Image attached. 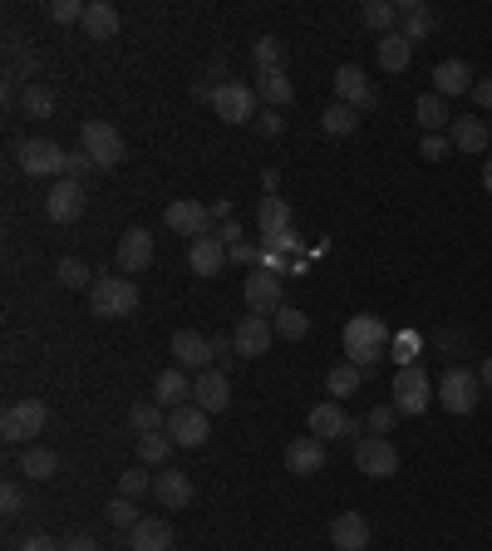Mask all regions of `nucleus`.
Returning <instances> with one entry per match:
<instances>
[{
    "instance_id": "1",
    "label": "nucleus",
    "mask_w": 492,
    "mask_h": 551,
    "mask_svg": "<svg viewBox=\"0 0 492 551\" xmlns=\"http://www.w3.org/2000/svg\"><path fill=\"white\" fill-rule=\"evenodd\" d=\"M89 310H94L99 320H123V315L138 310V286H133L128 276H99V281L89 286Z\"/></svg>"
},
{
    "instance_id": "2",
    "label": "nucleus",
    "mask_w": 492,
    "mask_h": 551,
    "mask_svg": "<svg viewBox=\"0 0 492 551\" xmlns=\"http://www.w3.org/2000/svg\"><path fill=\"white\" fill-rule=\"evenodd\" d=\"M478 399H483V379H478V369H468V365L443 369V379H438V404H443L448 414H473Z\"/></svg>"
},
{
    "instance_id": "3",
    "label": "nucleus",
    "mask_w": 492,
    "mask_h": 551,
    "mask_svg": "<svg viewBox=\"0 0 492 551\" xmlns=\"http://www.w3.org/2000/svg\"><path fill=\"white\" fill-rule=\"evenodd\" d=\"M45 419H50V409H45L40 399H15V404H5V414H0V438L30 448L35 433H45Z\"/></svg>"
},
{
    "instance_id": "4",
    "label": "nucleus",
    "mask_w": 492,
    "mask_h": 551,
    "mask_svg": "<svg viewBox=\"0 0 492 551\" xmlns=\"http://www.w3.org/2000/svg\"><path fill=\"white\" fill-rule=\"evenodd\" d=\"M433 399H438V384H433L424 365H404L394 374V409L409 419V414H424Z\"/></svg>"
},
{
    "instance_id": "5",
    "label": "nucleus",
    "mask_w": 492,
    "mask_h": 551,
    "mask_svg": "<svg viewBox=\"0 0 492 551\" xmlns=\"http://www.w3.org/2000/svg\"><path fill=\"white\" fill-rule=\"evenodd\" d=\"M79 148H84V153H89L99 168H119L123 158H128V143H123V133L109 119H89V123H84Z\"/></svg>"
},
{
    "instance_id": "6",
    "label": "nucleus",
    "mask_w": 492,
    "mask_h": 551,
    "mask_svg": "<svg viewBox=\"0 0 492 551\" xmlns=\"http://www.w3.org/2000/svg\"><path fill=\"white\" fill-rule=\"evenodd\" d=\"M355 468L365 473V478H394L399 473V448L384 438V433H365L360 443H355Z\"/></svg>"
},
{
    "instance_id": "7",
    "label": "nucleus",
    "mask_w": 492,
    "mask_h": 551,
    "mask_svg": "<svg viewBox=\"0 0 492 551\" xmlns=\"http://www.w3.org/2000/svg\"><path fill=\"white\" fill-rule=\"evenodd\" d=\"M207 433H212V414H207V409H197V404L168 409V438H173L178 448H202Z\"/></svg>"
},
{
    "instance_id": "8",
    "label": "nucleus",
    "mask_w": 492,
    "mask_h": 551,
    "mask_svg": "<svg viewBox=\"0 0 492 551\" xmlns=\"http://www.w3.org/2000/svg\"><path fill=\"white\" fill-rule=\"evenodd\" d=\"M64 163H69V153H64L60 143H50V138L20 143V168L30 178H64Z\"/></svg>"
},
{
    "instance_id": "9",
    "label": "nucleus",
    "mask_w": 492,
    "mask_h": 551,
    "mask_svg": "<svg viewBox=\"0 0 492 551\" xmlns=\"http://www.w3.org/2000/svg\"><path fill=\"white\" fill-rule=\"evenodd\" d=\"M335 94H340V104H350L355 114H365L379 104V89H374V79H369L360 64H340L335 69Z\"/></svg>"
},
{
    "instance_id": "10",
    "label": "nucleus",
    "mask_w": 492,
    "mask_h": 551,
    "mask_svg": "<svg viewBox=\"0 0 492 551\" xmlns=\"http://www.w3.org/2000/svg\"><path fill=\"white\" fill-rule=\"evenodd\" d=\"M212 109H217V119H227V123H256V89L227 79V84H217Z\"/></svg>"
},
{
    "instance_id": "11",
    "label": "nucleus",
    "mask_w": 492,
    "mask_h": 551,
    "mask_svg": "<svg viewBox=\"0 0 492 551\" xmlns=\"http://www.w3.org/2000/svg\"><path fill=\"white\" fill-rule=\"evenodd\" d=\"M281 296H286V286H281V276L276 271H266V266H256L251 276H246V306H251V315H276L281 310Z\"/></svg>"
},
{
    "instance_id": "12",
    "label": "nucleus",
    "mask_w": 492,
    "mask_h": 551,
    "mask_svg": "<svg viewBox=\"0 0 492 551\" xmlns=\"http://www.w3.org/2000/svg\"><path fill=\"white\" fill-rule=\"evenodd\" d=\"M168 227L178 232V237H212L207 227H212V207H202V202H192V197H178V202H168Z\"/></svg>"
},
{
    "instance_id": "13",
    "label": "nucleus",
    "mask_w": 492,
    "mask_h": 551,
    "mask_svg": "<svg viewBox=\"0 0 492 551\" xmlns=\"http://www.w3.org/2000/svg\"><path fill=\"white\" fill-rule=\"evenodd\" d=\"M271 340H276V325H271L266 315H242V320H237V330H232V350L246 355V360L266 355V350H271Z\"/></svg>"
},
{
    "instance_id": "14",
    "label": "nucleus",
    "mask_w": 492,
    "mask_h": 551,
    "mask_svg": "<svg viewBox=\"0 0 492 551\" xmlns=\"http://www.w3.org/2000/svg\"><path fill=\"white\" fill-rule=\"evenodd\" d=\"M212 355H217V345H212L207 335H197V330H178V335H173V360H178V369H187V374L212 369Z\"/></svg>"
},
{
    "instance_id": "15",
    "label": "nucleus",
    "mask_w": 492,
    "mask_h": 551,
    "mask_svg": "<svg viewBox=\"0 0 492 551\" xmlns=\"http://www.w3.org/2000/svg\"><path fill=\"white\" fill-rule=\"evenodd\" d=\"M114 261H119L123 276H138V271H148L153 266V237L143 232V227H128L119 237V251H114Z\"/></svg>"
},
{
    "instance_id": "16",
    "label": "nucleus",
    "mask_w": 492,
    "mask_h": 551,
    "mask_svg": "<svg viewBox=\"0 0 492 551\" xmlns=\"http://www.w3.org/2000/svg\"><path fill=\"white\" fill-rule=\"evenodd\" d=\"M192 404L207 409V414H222V409L232 404V384H227V374H222V369H202V374L192 379Z\"/></svg>"
},
{
    "instance_id": "17",
    "label": "nucleus",
    "mask_w": 492,
    "mask_h": 551,
    "mask_svg": "<svg viewBox=\"0 0 492 551\" xmlns=\"http://www.w3.org/2000/svg\"><path fill=\"white\" fill-rule=\"evenodd\" d=\"M310 433H315L320 443H330V438H350V433H360V429H355V419L340 409V399H325V404L310 409Z\"/></svg>"
},
{
    "instance_id": "18",
    "label": "nucleus",
    "mask_w": 492,
    "mask_h": 551,
    "mask_svg": "<svg viewBox=\"0 0 492 551\" xmlns=\"http://www.w3.org/2000/svg\"><path fill=\"white\" fill-rule=\"evenodd\" d=\"M433 30H438V10H433V5H424V0H399V35H404L409 45L429 40Z\"/></svg>"
},
{
    "instance_id": "19",
    "label": "nucleus",
    "mask_w": 492,
    "mask_h": 551,
    "mask_svg": "<svg viewBox=\"0 0 492 551\" xmlns=\"http://www.w3.org/2000/svg\"><path fill=\"white\" fill-rule=\"evenodd\" d=\"M79 212H84V183L60 178V183L45 192V217H50V222H74Z\"/></svg>"
},
{
    "instance_id": "20",
    "label": "nucleus",
    "mask_w": 492,
    "mask_h": 551,
    "mask_svg": "<svg viewBox=\"0 0 492 551\" xmlns=\"http://www.w3.org/2000/svg\"><path fill=\"white\" fill-rule=\"evenodd\" d=\"M384 340H389V330L379 315H350L345 320V355L350 350H384Z\"/></svg>"
},
{
    "instance_id": "21",
    "label": "nucleus",
    "mask_w": 492,
    "mask_h": 551,
    "mask_svg": "<svg viewBox=\"0 0 492 551\" xmlns=\"http://www.w3.org/2000/svg\"><path fill=\"white\" fill-rule=\"evenodd\" d=\"M227 261H232V256H227V242H222V237H197V242H187L192 276H217Z\"/></svg>"
},
{
    "instance_id": "22",
    "label": "nucleus",
    "mask_w": 492,
    "mask_h": 551,
    "mask_svg": "<svg viewBox=\"0 0 492 551\" xmlns=\"http://www.w3.org/2000/svg\"><path fill=\"white\" fill-rule=\"evenodd\" d=\"M473 69L468 60H443L433 64V94H443V99H458V94H473Z\"/></svg>"
},
{
    "instance_id": "23",
    "label": "nucleus",
    "mask_w": 492,
    "mask_h": 551,
    "mask_svg": "<svg viewBox=\"0 0 492 551\" xmlns=\"http://www.w3.org/2000/svg\"><path fill=\"white\" fill-rule=\"evenodd\" d=\"M330 542H335V551H369L365 512H340V517L330 522Z\"/></svg>"
},
{
    "instance_id": "24",
    "label": "nucleus",
    "mask_w": 492,
    "mask_h": 551,
    "mask_svg": "<svg viewBox=\"0 0 492 551\" xmlns=\"http://www.w3.org/2000/svg\"><path fill=\"white\" fill-rule=\"evenodd\" d=\"M488 138H492L488 119H473V114H458L453 128H448V143H453L458 153H483V148H488Z\"/></svg>"
},
{
    "instance_id": "25",
    "label": "nucleus",
    "mask_w": 492,
    "mask_h": 551,
    "mask_svg": "<svg viewBox=\"0 0 492 551\" xmlns=\"http://www.w3.org/2000/svg\"><path fill=\"white\" fill-rule=\"evenodd\" d=\"M286 468H291V473H301V478H310V473H320V468H325V443H320L315 433H306V438H296V443L286 448Z\"/></svg>"
},
{
    "instance_id": "26",
    "label": "nucleus",
    "mask_w": 492,
    "mask_h": 551,
    "mask_svg": "<svg viewBox=\"0 0 492 551\" xmlns=\"http://www.w3.org/2000/svg\"><path fill=\"white\" fill-rule=\"evenodd\" d=\"M128 551H173V527L163 517H143L128 532Z\"/></svg>"
},
{
    "instance_id": "27",
    "label": "nucleus",
    "mask_w": 492,
    "mask_h": 551,
    "mask_svg": "<svg viewBox=\"0 0 492 551\" xmlns=\"http://www.w3.org/2000/svg\"><path fill=\"white\" fill-rule=\"evenodd\" d=\"M15 473H25L30 483H45V478H55V473H60V453H55V448H45V443H30V448L20 453Z\"/></svg>"
},
{
    "instance_id": "28",
    "label": "nucleus",
    "mask_w": 492,
    "mask_h": 551,
    "mask_svg": "<svg viewBox=\"0 0 492 551\" xmlns=\"http://www.w3.org/2000/svg\"><path fill=\"white\" fill-rule=\"evenodd\" d=\"M153 399L163 404V409H178V404H192V384H187V369H163L158 379H153Z\"/></svg>"
},
{
    "instance_id": "29",
    "label": "nucleus",
    "mask_w": 492,
    "mask_h": 551,
    "mask_svg": "<svg viewBox=\"0 0 492 551\" xmlns=\"http://www.w3.org/2000/svg\"><path fill=\"white\" fill-rule=\"evenodd\" d=\"M153 497H158V507L183 512L187 502H192V478H187V473H158V478H153Z\"/></svg>"
},
{
    "instance_id": "30",
    "label": "nucleus",
    "mask_w": 492,
    "mask_h": 551,
    "mask_svg": "<svg viewBox=\"0 0 492 551\" xmlns=\"http://www.w3.org/2000/svg\"><path fill=\"white\" fill-rule=\"evenodd\" d=\"M119 10H114V5H109V0H89V10H84V25H79V30H84V35H89V40H114V35H119Z\"/></svg>"
},
{
    "instance_id": "31",
    "label": "nucleus",
    "mask_w": 492,
    "mask_h": 551,
    "mask_svg": "<svg viewBox=\"0 0 492 551\" xmlns=\"http://www.w3.org/2000/svg\"><path fill=\"white\" fill-rule=\"evenodd\" d=\"M374 55H379V64H384V74H404V69H409V60H414V45H409V40L394 30V35H379Z\"/></svg>"
},
{
    "instance_id": "32",
    "label": "nucleus",
    "mask_w": 492,
    "mask_h": 551,
    "mask_svg": "<svg viewBox=\"0 0 492 551\" xmlns=\"http://www.w3.org/2000/svg\"><path fill=\"white\" fill-rule=\"evenodd\" d=\"M20 109H25V119H50V114H55V89L40 84V79H25V89H20Z\"/></svg>"
},
{
    "instance_id": "33",
    "label": "nucleus",
    "mask_w": 492,
    "mask_h": 551,
    "mask_svg": "<svg viewBox=\"0 0 492 551\" xmlns=\"http://www.w3.org/2000/svg\"><path fill=\"white\" fill-rule=\"evenodd\" d=\"M414 114H419V128L424 133H438V128H453V114H448V99L443 94H419V104H414Z\"/></svg>"
},
{
    "instance_id": "34",
    "label": "nucleus",
    "mask_w": 492,
    "mask_h": 551,
    "mask_svg": "<svg viewBox=\"0 0 492 551\" xmlns=\"http://www.w3.org/2000/svg\"><path fill=\"white\" fill-rule=\"evenodd\" d=\"M256 222H261V237H271V232H286V227H291V202H286V197H276V192H266V197H261V212H256Z\"/></svg>"
},
{
    "instance_id": "35",
    "label": "nucleus",
    "mask_w": 492,
    "mask_h": 551,
    "mask_svg": "<svg viewBox=\"0 0 492 551\" xmlns=\"http://www.w3.org/2000/svg\"><path fill=\"white\" fill-rule=\"evenodd\" d=\"M256 94L271 104V109H281V104H291V79H286V69H266V74H256Z\"/></svg>"
},
{
    "instance_id": "36",
    "label": "nucleus",
    "mask_w": 492,
    "mask_h": 551,
    "mask_svg": "<svg viewBox=\"0 0 492 551\" xmlns=\"http://www.w3.org/2000/svg\"><path fill=\"white\" fill-rule=\"evenodd\" d=\"M128 424H133L138 438H143V433H163V429H168V409H163L158 399H143V404H133Z\"/></svg>"
},
{
    "instance_id": "37",
    "label": "nucleus",
    "mask_w": 492,
    "mask_h": 551,
    "mask_svg": "<svg viewBox=\"0 0 492 551\" xmlns=\"http://www.w3.org/2000/svg\"><path fill=\"white\" fill-rule=\"evenodd\" d=\"M360 384H365V369L350 365V360H345V365H335L330 374H325V394H335V399H350Z\"/></svg>"
},
{
    "instance_id": "38",
    "label": "nucleus",
    "mask_w": 492,
    "mask_h": 551,
    "mask_svg": "<svg viewBox=\"0 0 492 551\" xmlns=\"http://www.w3.org/2000/svg\"><path fill=\"white\" fill-rule=\"evenodd\" d=\"M360 128V114L350 109V104H330L325 114H320V133H330V138H350Z\"/></svg>"
},
{
    "instance_id": "39",
    "label": "nucleus",
    "mask_w": 492,
    "mask_h": 551,
    "mask_svg": "<svg viewBox=\"0 0 492 551\" xmlns=\"http://www.w3.org/2000/svg\"><path fill=\"white\" fill-rule=\"evenodd\" d=\"M360 20H365L369 30H379V35H394V30H399V5H389V0H365Z\"/></svg>"
},
{
    "instance_id": "40",
    "label": "nucleus",
    "mask_w": 492,
    "mask_h": 551,
    "mask_svg": "<svg viewBox=\"0 0 492 551\" xmlns=\"http://www.w3.org/2000/svg\"><path fill=\"white\" fill-rule=\"evenodd\" d=\"M271 325H276L281 340H306L310 335V315L306 310H296V306H281L276 315H271Z\"/></svg>"
},
{
    "instance_id": "41",
    "label": "nucleus",
    "mask_w": 492,
    "mask_h": 551,
    "mask_svg": "<svg viewBox=\"0 0 492 551\" xmlns=\"http://www.w3.org/2000/svg\"><path fill=\"white\" fill-rule=\"evenodd\" d=\"M173 448H178V443L168 438V429H163V433H143V438H138V463H143V468H158Z\"/></svg>"
},
{
    "instance_id": "42",
    "label": "nucleus",
    "mask_w": 492,
    "mask_h": 551,
    "mask_svg": "<svg viewBox=\"0 0 492 551\" xmlns=\"http://www.w3.org/2000/svg\"><path fill=\"white\" fill-rule=\"evenodd\" d=\"M251 60H256L261 74H266V69H286V50H281V40H276V35H261V40L251 45Z\"/></svg>"
},
{
    "instance_id": "43",
    "label": "nucleus",
    "mask_w": 492,
    "mask_h": 551,
    "mask_svg": "<svg viewBox=\"0 0 492 551\" xmlns=\"http://www.w3.org/2000/svg\"><path fill=\"white\" fill-rule=\"evenodd\" d=\"M55 276H60V286H69V291H89L94 286V276H89V266L79 256H64L60 266H55Z\"/></svg>"
},
{
    "instance_id": "44",
    "label": "nucleus",
    "mask_w": 492,
    "mask_h": 551,
    "mask_svg": "<svg viewBox=\"0 0 492 551\" xmlns=\"http://www.w3.org/2000/svg\"><path fill=\"white\" fill-rule=\"evenodd\" d=\"M84 10H89L84 0H50V5H45V15H50L55 25H84Z\"/></svg>"
},
{
    "instance_id": "45",
    "label": "nucleus",
    "mask_w": 492,
    "mask_h": 551,
    "mask_svg": "<svg viewBox=\"0 0 492 551\" xmlns=\"http://www.w3.org/2000/svg\"><path fill=\"white\" fill-rule=\"evenodd\" d=\"M109 522L123 527V532H133V527L143 522V517H138V507H133V497H114V502H109Z\"/></svg>"
},
{
    "instance_id": "46",
    "label": "nucleus",
    "mask_w": 492,
    "mask_h": 551,
    "mask_svg": "<svg viewBox=\"0 0 492 551\" xmlns=\"http://www.w3.org/2000/svg\"><path fill=\"white\" fill-rule=\"evenodd\" d=\"M399 419H404V414L394 409V399H389V404H374V409H369V433H384V438H389V429H394Z\"/></svg>"
},
{
    "instance_id": "47",
    "label": "nucleus",
    "mask_w": 492,
    "mask_h": 551,
    "mask_svg": "<svg viewBox=\"0 0 492 551\" xmlns=\"http://www.w3.org/2000/svg\"><path fill=\"white\" fill-rule=\"evenodd\" d=\"M143 492H153V478H148L143 468H133V473H119V497H143Z\"/></svg>"
},
{
    "instance_id": "48",
    "label": "nucleus",
    "mask_w": 492,
    "mask_h": 551,
    "mask_svg": "<svg viewBox=\"0 0 492 551\" xmlns=\"http://www.w3.org/2000/svg\"><path fill=\"white\" fill-rule=\"evenodd\" d=\"M94 168H99V163H94V158H89V153L79 148V153H69V163H64V178H69V183H84V178H89Z\"/></svg>"
},
{
    "instance_id": "49",
    "label": "nucleus",
    "mask_w": 492,
    "mask_h": 551,
    "mask_svg": "<svg viewBox=\"0 0 492 551\" xmlns=\"http://www.w3.org/2000/svg\"><path fill=\"white\" fill-rule=\"evenodd\" d=\"M301 237H296V227H286V232H271V237H261V251H276V256H286V251H296Z\"/></svg>"
},
{
    "instance_id": "50",
    "label": "nucleus",
    "mask_w": 492,
    "mask_h": 551,
    "mask_svg": "<svg viewBox=\"0 0 492 551\" xmlns=\"http://www.w3.org/2000/svg\"><path fill=\"white\" fill-rule=\"evenodd\" d=\"M419 148H424V158H429V163H443V158L453 153L448 133H424V143H419Z\"/></svg>"
},
{
    "instance_id": "51",
    "label": "nucleus",
    "mask_w": 492,
    "mask_h": 551,
    "mask_svg": "<svg viewBox=\"0 0 492 551\" xmlns=\"http://www.w3.org/2000/svg\"><path fill=\"white\" fill-rule=\"evenodd\" d=\"M0 512H5V517H20V512H25V492H20V483H5V488H0Z\"/></svg>"
},
{
    "instance_id": "52",
    "label": "nucleus",
    "mask_w": 492,
    "mask_h": 551,
    "mask_svg": "<svg viewBox=\"0 0 492 551\" xmlns=\"http://www.w3.org/2000/svg\"><path fill=\"white\" fill-rule=\"evenodd\" d=\"M256 128H261L266 138H281V128H286V123H281V114H276V109H266V114H256Z\"/></svg>"
},
{
    "instance_id": "53",
    "label": "nucleus",
    "mask_w": 492,
    "mask_h": 551,
    "mask_svg": "<svg viewBox=\"0 0 492 551\" xmlns=\"http://www.w3.org/2000/svg\"><path fill=\"white\" fill-rule=\"evenodd\" d=\"M414 355H419V340H414V335H404V340L394 345V360H399V369L414 365Z\"/></svg>"
},
{
    "instance_id": "54",
    "label": "nucleus",
    "mask_w": 492,
    "mask_h": 551,
    "mask_svg": "<svg viewBox=\"0 0 492 551\" xmlns=\"http://www.w3.org/2000/svg\"><path fill=\"white\" fill-rule=\"evenodd\" d=\"M20 551H64L60 542H55V537H45V532H35V537H25V542H20Z\"/></svg>"
},
{
    "instance_id": "55",
    "label": "nucleus",
    "mask_w": 492,
    "mask_h": 551,
    "mask_svg": "<svg viewBox=\"0 0 492 551\" xmlns=\"http://www.w3.org/2000/svg\"><path fill=\"white\" fill-rule=\"evenodd\" d=\"M227 256H232L237 266H251V261H261V251H256V246H251V242H237V246H232V251H227Z\"/></svg>"
},
{
    "instance_id": "56",
    "label": "nucleus",
    "mask_w": 492,
    "mask_h": 551,
    "mask_svg": "<svg viewBox=\"0 0 492 551\" xmlns=\"http://www.w3.org/2000/svg\"><path fill=\"white\" fill-rule=\"evenodd\" d=\"M379 360H384V350H350V365H360L365 374L379 365Z\"/></svg>"
},
{
    "instance_id": "57",
    "label": "nucleus",
    "mask_w": 492,
    "mask_h": 551,
    "mask_svg": "<svg viewBox=\"0 0 492 551\" xmlns=\"http://www.w3.org/2000/svg\"><path fill=\"white\" fill-rule=\"evenodd\" d=\"M473 104L492 114V79H478V84H473Z\"/></svg>"
},
{
    "instance_id": "58",
    "label": "nucleus",
    "mask_w": 492,
    "mask_h": 551,
    "mask_svg": "<svg viewBox=\"0 0 492 551\" xmlns=\"http://www.w3.org/2000/svg\"><path fill=\"white\" fill-rule=\"evenodd\" d=\"M217 237L227 242V251H232V246H237V242H246V232H242V227H237V222H227V227H222Z\"/></svg>"
},
{
    "instance_id": "59",
    "label": "nucleus",
    "mask_w": 492,
    "mask_h": 551,
    "mask_svg": "<svg viewBox=\"0 0 492 551\" xmlns=\"http://www.w3.org/2000/svg\"><path fill=\"white\" fill-rule=\"evenodd\" d=\"M64 551H99V542H94V537H69Z\"/></svg>"
},
{
    "instance_id": "60",
    "label": "nucleus",
    "mask_w": 492,
    "mask_h": 551,
    "mask_svg": "<svg viewBox=\"0 0 492 551\" xmlns=\"http://www.w3.org/2000/svg\"><path fill=\"white\" fill-rule=\"evenodd\" d=\"M478 379H483V389H492V355L483 360V369H478Z\"/></svg>"
},
{
    "instance_id": "61",
    "label": "nucleus",
    "mask_w": 492,
    "mask_h": 551,
    "mask_svg": "<svg viewBox=\"0 0 492 551\" xmlns=\"http://www.w3.org/2000/svg\"><path fill=\"white\" fill-rule=\"evenodd\" d=\"M483 187H488V197H492V158L483 163Z\"/></svg>"
},
{
    "instance_id": "62",
    "label": "nucleus",
    "mask_w": 492,
    "mask_h": 551,
    "mask_svg": "<svg viewBox=\"0 0 492 551\" xmlns=\"http://www.w3.org/2000/svg\"><path fill=\"white\" fill-rule=\"evenodd\" d=\"M488 128H492V114H488Z\"/></svg>"
}]
</instances>
